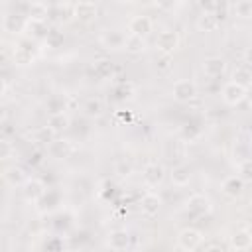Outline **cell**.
<instances>
[{
  "mask_svg": "<svg viewBox=\"0 0 252 252\" xmlns=\"http://www.w3.org/2000/svg\"><path fill=\"white\" fill-rule=\"evenodd\" d=\"M203 242V232L199 228H193V226H187V228H181L179 234H177V244L185 250V252H193L201 246Z\"/></svg>",
  "mask_w": 252,
  "mask_h": 252,
  "instance_id": "obj_1",
  "label": "cell"
},
{
  "mask_svg": "<svg viewBox=\"0 0 252 252\" xmlns=\"http://www.w3.org/2000/svg\"><path fill=\"white\" fill-rule=\"evenodd\" d=\"M156 47L163 55H171L179 47V33L175 30H163L156 37Z\"/></svg>",
  "mask_w": 252,
  "mask_h": 252,
  "instance_id": "obj_2",
  "label": "cell"
},
{
  "mask_svg": "<svg viewBox=\"0 0 252 252\" xmlns=\"http://www.w3.org/2000/svg\"><path fill=\"white\" fill-rule=\"evenodd\" d=\"M171 94L177 102H189L197 96V85L189 79H179L171 87Z\"/></svg>",
  "mask_w": 252,
  "mask_h": 252,
  "instance_id": "obj_3",
  "label": "cell"
},
{
  "mask_svg": "<svg viewBox=\"0 0 252 252\" xmlns=\"http://www.w3.org/2000/svg\"><path fill=\"white\" fill-rule=\"evenodd\" d=\"M246 93H248L246 87H242V85L230 81V83H226V85L222 87V100H224L226 104H230V106H236V104H240V102L244 100Z\"/></svg>",
  "mask_w": 252,
  "mask_h": 252,
  "instance_id": "obj_4",
  "label": "cell"
},
{
  "mask_svg": "<svg viewBox=\"0 0 252 252\" xmlns=\"http://www.w3.org/2000/svg\"><path fill=\"white\" fill-rule=\"evenodd\" d=\"M185 209H187V213L191 217H205V215H209L213 211V205H211L209 197H205V195H193V197L187 199V207Z\"/></svg>",
  "mask_w": 252,
  "mask_h": 252,
  "instance_id": "obj_5",
  "label": "cell"
},
{
  "mask_svg": "<svg viewBox=\"0 0 252 252\" xmlns=\"http://www.w3.org/2000/svg\"><path fill=\"white\" fill-rule=\"evenodd\" d=\"M47 150H49V156H51L53 159H67V158H71V154L75 152V146H73V142L67 140V138H55V140L47 146Z\"/></svg>",
  "mask_w": 252,
  "mask_h": 252,
  "instance_id": "obj_6",
  "label": "cell"
},
{
  "mask_svg": "<svg viewBox=\"0 0 252 252\" xmlns=\"http://www.w3.org/2000/svg\"><path fill=\"white\" fill-rule=\"evenodd\" d=\"M154 28V22L150 16L146 14H138L134 16L130 22H128V30H130V35H138V37H146Z\"/></svg>",
  "mask_w": 252,
  "mask_h": 252,
  "instance_id": "obj_7",
  "label": "cell"
},
{
  "mask_svg": "<svg viewBox=\"0 0 252 252\" xmlns=\"http://www.w3.org/2000/svg\"><path fill=\"white\" fill-rule=\"evenodd\" d=\"M163 177H165V171H163V165H159V163H148L146 167H144V171H142V179H144V183L146 185H150V187H158L161 181H163Z\"/></svg>",
  "mask_w": 252,
  "mask_h": 252,
  "instance_id": "obj_8",
  "label": "cell"
},
{
  "mask_svg": "<svg viewBox=\"0 0 252 252\" xmlns=\"http://www.w3.org/2000/svg\"><path fill=\"white\" fill-rule=\"evenodd\" d=\"M159 209H161V199H159V195H156V193H146V195L140 199V213H142L144 217L152 219V217H156V215L159 213Z\"/></svg>",
  "mask_w": 252,
  "mask_h": 252,
  "instance_id": "obj_9",
  "label": "cell"
},
{
  "mask_svg": "<svg viewBox=\"0 0 252 252\" xmlns=\"http://www.w3.org/2000/svg\"><path fill=\"white\" fill-rule=\"evenodd\" d=\"M22 191H24V197L28 201H39L41 197H45V185L37 177H28V181L24 183Z\"/></svg>",
  "mask_w": 252,
  "mask_h": 252,
  "instance_id": "obj_10",
  "label": "cell"
},
{
  "mask_svg": "<svg viewBox=\"0 0 252 252\" xmlns=\"http://www.w3.org/2000/svg\"><path fill=\"white\" fill-rule=\"evenodd\" d=\"M224 71H226V61H224L222 57H219V55L207 57V59L203 61V73H205L207 77H211V79L224 75Z\"/></svg>",
  "mask_w": 252,
  "mask_h": 252,
  "instance_id": "obj_11",
  "label": "cell"
},
{
  "mask_svg": "<svg viewBox=\"0 0 252 252\" xmlns=\"http://www.w3.org/2000/svg\"><path fill=\"white\" fill-rule=\"evenodd\" d=\"M106 244H108L110 250L122 252V250H126V248L130 246V234H128L126 230H122V228L110 230V234H108V238H106Z\"/></svg>",
  "mask_w": 252,
  "mask_h": 252,
  "instance_id": "obj_12",
  "label": "cell"
},
{
  "mask_svg": "<svg viewBox=\"0 0 252 252\" xmlns=\"http://www.w3.org/2000/svg\"><path fill=\"white\" fill-rule=\"evenodd\" d=\"M100 43L104 47H108V49H120L126 43V35L122 32H118V30H106L100 35Z\"/></svg>",
  "mask_w": 252,
  "mask_h": 252,
  "instance_id": "obj_13",
  "label": "cell"
},
{
  "mask_svg": "<svg viewBox=\"0 0 252 252\" xmlns=\"http://www.w3.org/2000/svg\"><path fill=\"white\" fill-rule=\"evenodd\" d=\"M244 191V181L238 177V175H230L222 181V193L230 199H238Z\"/></svg>",
  "mask_w": 252,
  "mask_h": 252,
  "instance_id": "obj_14",
  "label": "cell"
},
{
  "mask_svg": "<svg viewBox=\"0 0 252 252\" xmlns=\"http://www.w3.org/2000/svg\"><path fill=\"white\" fill-rule=\"evenodd\" d=\"M98 14V8L94 2H77L75 4V18L81 22H91Z\"/></svg>",
  "mask_w": 252,
  "mask_h": 252,
  "instance_id": "obj_15",
  "label": "cell"
},
{
  "mask_svg": "<svg viewBox=\"0 0 252 252\" xmlns=\"http://www.w3.org/2000/svg\"><path fill=\"white\" fill-rule=\"evenodd\" d=\"M219 24L220 22H219V18H217L215 12H201L197 16V22H195V26H197L199 32H215L219 28Z\"/></svg>",
  "mask_w": 252,
  "mask_h": 252,
  "instance_id": "obj_16",
  "label": "cell"
},
{
  "mask_svg": "<svg viewBox=\"0 0 252 252\" xmlns=\"http://www.w3.org/2000/svg\"><path fill=\"white\" fill-rule=\"evenodd\" d=\"M169 177H171V183H173V185L185 187V185L191 181V169H189L185 163H177V165L171 167Z\"/></svg>",
  "mask_w": 252,
  "mask_h": 252,
  "instance_id": "obj_17",
  "label": "cell"
},
{
  "mask_svg": "<svg viewBox=\"0 0 252 252\" xmlns=\"http://www.w3.org/2000/svg\"><path fill=\"white\" fill-rule=\"evenodd\" d=\"M49 14H51V8L43 2H32L28 6V12H26L28 20H33V22H45Z\"/></svg>",
  "mask_w": 252,
  "mask_h": 252,
  "instance_id": "obj_18",
  "label": "cell"
},
{
  "mask_svg": "<svg viewBox=\"0 0 252 252\" xmlns=\"http://www.w3.org/2000/svg\"><path fill=\"white\" fill-rule=\"evenodd\" d=\"M230 246H232L234 250H238V252L248 250V248L252 246V234H250L248 230H244V228L232 232V236H230Z\"/></svg>",
  "mask_w": 252,
  "mask_h": 252,
  "instance_id": "obj_19",
  "label": "cell"
},
{
  "mask_svg": "<svg viewBox=\"0 0 252 252\" xmlns=\"http://www.w3.org/2000/svg\"><path fill=\"white\" fill-rule=\"evenodd\" d=\"M4 30L6 32H10V33H18V32H22V30H26V24H28V20L22 16V14H8V16H4Z\"/></svg>",
  "mask_w": 252,
  "mask_h": 252,
  "instance_id": "obj_20",
  "label": "cell"
},
{
  "mask_svg": "<svg viewBox=\"0 0 252 252\" xmlns=\"http://www.w3.org/2000/svg\"><path fill=\"white\" fill-rule=\"evenodd\" d=\"M93 73L98 81L102 79H110L114 75V63L110 59H96L94 65H93Z\"/></svg>",
  "mask_w": 252,
  "mask_h": 252,
  "instance_id": "obj_21",
  "label": "cell"
},
{
  "mask_svg": "<svg viewBox=\"0 0 252 252\" xmlns=\"http://www.w3.org/2000/svg\"><path fill=\"white\" fill-rule=\"evenodd\" d=\"M30 45H32L30 41H24V43H20L14 49V61L18 65H30V63H33V51H32Z\"/></svg>",
  "mask_w": 252,
  "mask_h": 252,
  "instance_id": "obj_22",
  "label": "cell"
},
{
  "mask_svg": "<svg viewBox=\"0 0 252 252\" xmlns=\"http://www.w3.org/2000/svg\"><path fill=\"white\" fill-rule=\"evenodd\" d=\"M165 156L167 159H179L185 156V144L183 140H167L165 142Z\"/></svg>",
  "mask_w": 252,
  "mask_h": 252,
  "instance_id": "obj_23",
  "label": "cell"
},
{
  "mask_svg": "<svg viewBox=\"0 0 252 252\" xmlns=\"http://www.w3.org/2000/svg\"><path fill=\"white\" fill-rule=\"evenodd\" d=\"M4 179H6L10 185H24V183L28 181V177H26L24 169H22V167H18V165L8 167V169L4 171Z\"/></svg>",
  "mask_w": 252,
  "mask_h": 252,
  "instance_id": "obj_24",
  "label": "cell"
},
{
  "mask_svg": "<svg viewBox=\"0 0 252 252\" xmlns=\"http://www.w3.org/2000/svg\"><path fill=\"white\" fill-rule=\"evenodd\" d=\"M67 108V96H61V94H53L47 98V110L49 114H63Z\"/></svg>",
  "mask_w": 252,
  "mask_h": 252,
  "instance_id": "obj_25",
  "label": "cell"
},
{
  "mask_svg": "<svg viewBox=\"0 0 252 252\" xmlns=\"http://www.w3.org/2000/svg\"><path fill=\"white\" fill-rule=\"evenodd\" d=\"M83 108H85V114H87L89 118H98V116H102V112H104V102H102L100 98H89Z\"/></svg>",
  "mask_w": 252,
  "mask_h": 252,
  "instance_id": "obj_26",
  "label": "cell"
},
{
  "mask_svg": "<svg viewBox=\"0 0 252 252\" xmlns=\"http://www.w3.org/2000/svg\"><path fill=\"white\" fill-rule=\"evenodd\" d=\"M59 22H69L71 18H75V4H57L53 10H51Z\"/></svg>",
  "mask_w": 252,
  "mask_h": 252,
  "instance_id": "obj_27",
  "label": "cell"
},
{
  "mask_svg": "<svg viewBox=\"0 0 252 252\" xmlns=\"http://www.w3.org/2000/svg\"><path fill=\"white\" fill-rule=\"evenodd\" d=\"M26 30H28V33H30L32 37H47V33L51 32V30L45 26V22H33V20H28Z\"/></svg>",
  "mask_w": 252,
  "mask_h": 252,
  "instance_id": "obj_28",
  "label": "cell"
},
{
  "mask_svg": "<svg viewBox=\"0 0 252 252\" xmlns=\"http://www.w3.org/2000/svg\"><path fill=\"white\" fill-rule=\"evenodd\" d=\"M55 134H57V132H55L51 126L45 124V126H39V128L33 132V138H35V142H39V144H47V146H49V144L55 140Z\"/></svg>",
  "mask_w": 252,
  "mask_h": 252,
  "instance_id": "obj_29",
  "label": "cell"
},
{
  "mask_svg": "<svg viewBox=\"0 0 252 252\" xmlns=\"http://www.w3.org/2000/svg\"><path fill=\"white\" fill-rule=\"evenodd\" d=\"M232 81L248 89V85L252 83V69H250V67H238V69H234Z\"/></svg>",
  "mask_w": 252,
  "mask_h": 252,
  "instance_id": "obj_30",
  "label": "cell"
},
{
  "mask_svg": "<svg viewBox=\"0 0 252 252\" xmlns=\"http://www.w3.org/2000/svg\"><path fill=\"white\" fill-rule=\"evenodd\" d=\"M124 49L130 51V53H142L146 49V39L138 37V35H128L126 43H124Z\"/></svg>",
  "mask_w": 252,
  "mask_h": 252,
  "instance_id": "obj_31",
  "label": "cell"
},
{
  "mask_svg": "<svg viewBox=\"0 0 252 252\" xmlns=\"http://www.w3.org/2000/svg\"><path fill=\"white\" fill-rule=\"evenodd\" d=\"M47 126H51L55 132H61V130L69 128V118L65 116V112H63V114H49Z\"/></svg>",
  "mask_w": 252,
  "mask_h": 252,
  "instance_id": "obj_32",
  "label": "cell"
},
{
  "mask_svg": "<svg viewBox=\"0 0 252 252\" xmlns=\"http://www.w3.org/2000/svg\"><path fill=\"white\" fill-rule=\"evenodd\" d=\"M238 177L244 181V183H252V158H246V159H240L238 163Z\"/></svg>",
  "mask_w": 252,
  "mask_h": 252,
  "instance_id": "obj_33",
  "label": "cell"
},
{
  "mask_svg": "<svg viewBox=\"0 0 252 252\" xmlns=\"http://www.w3.org/2000/svg\"><path fill=\"white\" fill-rule=\"evenodd\" d=\"M134 96V87H132V83H120V85H116V89H114V98H118V100H130Z\"/></svg>",
  "mask_w": 252,
  "mask_h": 252,
  "instance_id": "obj_34",
  "label": "cell"
},
{
  "mask_svg": "<svg viewBox=\"0 0 252 252\" xmlns=\"http://www.w3.org/2000/svg\"><path fill=\"white\" fill-rule=\"evenodd\" d=\"M234 12L240 18H252V0H240L234 4Z\"/></svg>",
  "mask_w": 252,
  "mask_h": 252,
  "instance_id": "obj_35",
  "label": "cell"
},
{
  "mask_svg": "<svg viewBox=\"0 0 252 252\" xmlns=\"http://www.w3.org/2000/svg\"><path fill=\"white\" fill-rule=\"evenodd\" d=\"M114 171H116L120 177H128V175L132 173V163H130V161H126V159H120V161H116Z\"/></svg>",
  "mask_w": 252,
  "mask_h": 252,
  "instance_id": "obj_36",
  "label": "cell"
},
{
  "mask_svg": "<svg viewBox=\"0 0 252 252\" xmlns=\"http://www.w3.org/2000/svg\"><path fill=\"white\" fill-rule=\"evenodd\" d=\"M156 67L159 69V71H169L171 69V55H159L158 59H156Z\"/></svg>",
  "mask_w": 252,
  "mask_h": 252,
  "instance_id": "obj_37",
  "label": "cell"
},
{
  "mask_svg": "<svg viewBox=\"0 0 252 252\" xmlns=\"http://www.w3.org/2000/svg\"><path fill=\"white\" fill-rule=\"evenodd\" d=\"M45 41H47V45L49 47H57L61 41H63V35L59 33V32H55V30H51L49 33H47V37H45Z\"/></svg>",
  "mask_w": 252,
  "mask_h": 252,
  "instance_id": "obj_38",
  "label": "cell"
},
{
  "mask_svg": "<svg viewBox=\"0 0 252 252\" xmlns=\"http://www.w3.org/2000/svg\"><path fill=\"white\" fill-rule=\"evenodd\" d=\"M0 146H2V154H0V158H2V159L12 158V154H14V146H12V142L4 138V140L0 142Z\"/></svg>",
  "mask_w": 252,
  "mask_h": 252,
  "instance_id": "obj_39",
  "label": "cell"
},
{
  "mask_svg": "<svg viewBox=\"0 0 252 252\" xmlns=\"http://www.w3.org/2000/svg\"><path fill=\"white\" fill-rule=\"evenodd\" d=\"M244 61L248 63V67H252V45L244 49Z\"/></svg>",
  "mask_w": 252,
  "mask_h": 252,
  "instance_id": "obj_40",
  "label": "cell"
},
{
  "mask_svg": "<svg viewBox=\"0 0 252 252\" xmlns=\"http://www.w3.org/2000/svg\"><path fill=\"white\" fill-rule=\"evenodd\" d=\"M205 252H226V250H224V246H220V244H213V246H209Z\"/></svg>",
  "mask_w": 252,
  "mask_h": 252,
  "instance_id": "obj_41",
  "label": "cell"
},
{
  "mask_svg": "<svg viewBox=\"0 0 252 252\" xmlns=\"http://www.w3.org/2000/svg\"><path fill=\"white\" fill-rule=\"evenodd\" d=\"M250 132H252V126H250Z\"/></svg>",
  "mask_w": 252,
  "mask_h": 252,
  "instance_id": "obj_42",
  "label": "cell"
}]
</instances>
